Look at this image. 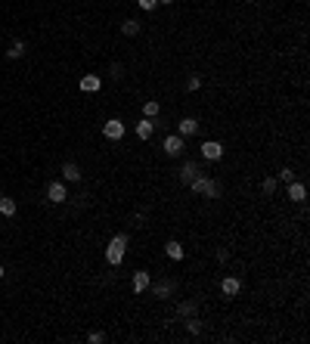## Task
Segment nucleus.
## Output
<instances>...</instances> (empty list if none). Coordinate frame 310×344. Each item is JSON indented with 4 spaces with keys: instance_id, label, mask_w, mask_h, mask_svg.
Listing matches in <instances>:
<instances>
[{
    "instance_id": "nucleus-21",
    "label": "nucleus",
    "mask_w": 310,
    "mask_h": 344,
    "mask_svg": "<svg viewBox=\"0 0 310 344\" xmlns=\"http://www.w3.org/2000/svg\"><path fill=\"white\" fill-rule=\"evenodd\" d=\"M177 313L180 316H196V304H192V301H183V304L177 307Z\"/></svg>"
},
{
    "instance_id": "nucleus-5",
    "label": "nucleus",
    "mask_w": 310,
    "mask_h": 344,
    "mask_svg": "<svg viewBox=\"0 0 310 344\" xmlns=\"http://www.w3.org/2000/svg\"><path fill=\"white\" fill-rule=\"evenodd\" d=\"M103 133L109 140H121L124 137V121L121 118H109L106 124H103Z\"/></svg>"
},
{
    "instance_id": "nucleus-25",
    "label": "nucleus",
    "mask_w": 310,
    "mask_h": 344,
    "mask_svg": "<svg viewBox=\"0 0 310 344\" xmlns=\"http://www.w3.org/2000/svg\"><path fill=\"white\" fill-rule=\"evenodd\" d=\"M279 180H286V183H292V180H295V174H292V167H282V171H279Z\"/></svg>"
},
{
    "instance_id": "nucleus-9",
    "label": "nucleus",
    "mask_w": 310,
    "mask_h": 344,
    "mask_svg": "<svg viewBox=\"0 0 310 344\" xmlns=\"http://www.w3.org/2000/svg\"><path fill=\"white\" fill-rule=\"evenodd\" d=\"M177 133H180V137H192V133H199V121L196 118H180Z\"/></svg>"
},
{
    "instance_id": "nucleus-10",
    "label": "nucleus",
    "mask_w": 310,
    "mask_h": 344,
    "mask_svg": "<svg viewBox=\"0 0 310 344\" xmlns=\"http://www.w3.org/2000/svg\"><path fill=\"white\" fill-rule=\"evenodd\" d=\"M192 177H199V164H196V162H183V167H180V180L189 186Z\"/></svg>"
},
{
    "instance_id": "nucleus-18",
    "label": "nucleus",
    "mask_w": 310,
    "mask_h": 344,
    "mask_svg": "<svg viewBox=\"0 0 310 344\" xmlns=\"http://www.w3.org/2000/svg\"><path fill=\"white\" fill-rule=\"evenodd\" d=\"M158 112H162V106H158L155 99H146V103H143V115H146V118H155Z\"/></svg>"
},
{
    "instance_id": "nucleus-29",
    "label": "nucleus",
    "mask_w": 310,
    "mask_h": 344,
    "mask_svg": "<svg viewBox=\"0 0 310 344\" xmlns=\"http://www.w3.org/2000/svg\"><path fill=\"white\" fill-rule=\"evenodd\" d=\"M0 279H3V267H0Z\"/></svg>"
},
{
    "instance_id": "nucleus-14",
    "label": "nucleus",
    "mask_w": 310,
    "mask_h": 344,
    "mask_svg": "<svg viewBox=\"0 0 310 344\" xmlns=\"http://www.w3.org/2000/svg\"><path fill=\"white\" fill-rule=\"evenodd\" d=\"M133 130H137V137H140V140H149V137H152V130H155V124H152V118H143Z\"/></svg>"
},
{
    "instance_id": "nucleus-13",
    "label": "nucleus",
    "mask_w": 310,
    "mask_h": 344,
    "mask_svg": "<svg viewBox=\"0 0 310 344\" xmlns=\"http://www.w3.org/2000/svg\"><path fill=\"white\" fill-rule=\"evenodd\" d=\"M62 177L69 180V183H78V180H81V167L74 164V162H65V164H62Z\"/></svg>"
},
{
    "instance_id": "nucleus-19",
    "label": "nucleus",
    "mask_w": 310,
    "mask_h": 344,
    "mask_svg": "<svg viewBox=\"0 0 310 344\" xmlns=\"http://www.w3.org/2000/svg\"><path fill=\"white\" fill-rule=\"evenodd\" d=\"M152 291H155L158 298H164V295H171V291H174V282H171V279H167V282H158Z\"/></svg>"
},
{
    "instance_id": "nucleus-7",
    "label": "nucleus",
    "mask_w": 310,
    "mask_h": 344,
    "mask_svg": "<svg viewBox=\"0 0 310 344\" xmlns=\"http://www.w3.org/2000/svg\"><path fill=\"white\" fill-rule=\"evenodd\" d=\"M99 87H103V78H99V74H84V78H81V90H84V93H99Z\"/></svg>"
},
{
    "instance_id": "nucleus-8",
    "label": "nucleus",
    "mask_w": 310,
    "mask_h": 344,
    "mask_svg": "<svg viewBox=\"0 0 310 344\" xmlns=\"http://www.w3.org/2000/svg\"><path fill=\"white\" fill-rule=\"evenodd\" d=\"M289 199L301 205V202L307 199V186H304V183H298V180H292V183H289Z\"/></svg>"
},
{
    "instance_id": "nucleus-15",
    "label": "nucleus",
    "mask_w": 310,
    "mask_h": 344,
    "mask_svg": "<svg viewBox=\"0 0 310 344\" xmlns=\"http://www.w3.org/2000/svg\"><path fill=\"white\" fill-rule=\"evenodd\" d=\"M164 248H167V257H171V261H183V245H180V242H174V239H171Z\"/></svg>"
},
{
    "instance_id": "nucleus-22",
    "label": "nucleus",
    "mask_w": 310,
    "mask_h": 344,
    "mask_svg": "<svg viewBox=\"0 0 310 344\" xmlns=\"http://www.w3.org/2000/svg\"><path fill=\"white\" fill-rule=\"evenodd\" d=\"M186 90L192 93V90H202V78L199 74H189V81H186Z\"/></svg>"
},
{
    "instance_id": "nucleus-3",
    "label": "nucleus",
    "mask_w": 310,
    "mask_h": 344,
    "mask_svg": "<svg viewBox=\"0 0 310 344\" xmlns=\"http://www.w3.org/2000/svg\"><path fill=\"white\" fill-rule=\"evenodd\" d=\"M202 158L205 162H220L223 158V143H217V140L202 143Z\"/></svg>"
},
{
    "instance_id": "nucleus-26",
    "label": "nucleus",
    "mask_w": 310,
    "mask_h": 344,
    "mask_svg": "<svg viewBox=\"0 0 310 344\" xmlns=\"http://www.w3.org/2000/svg\"><path fill=\"white\" fill-rule=\"evenodd\" d=\"M137 3L143 6V10H155V6H158V0H137Z\"/></svg>"
},
{
    "instance_id": "nucleus-20",
    "label": "nucleus",
    "mask_w": 310,
    "mask_h": 344,
    "mask_svg": "<svg viewBox=\"0 0 310 344\" xmlns=\"http://www.w3.org/2000/svg\"><path fill=\"white\" fill-rule=\"evenodd\" d=\"M6 56H10V59H19V56H25V44H22V40H16V44L6 50Z\"/></svg>"
},
{
    "instance_id": "nucleus-6",
    "label": "nucleus",
    "mask_w": 310,
    "mask_h": 344,
    "mask_svg": "<svg viewBox=\"0 0 310 344\" xmlns=\"http://www.w3.org/2000/svg\"><path fill=\"white\" fill-rule=\"evenodd\" d=\"M47 199H50L53 205H62L65 199H69V192H65V183H50V186H47Z\"/></svg>"
},
{
    "instance_id": "nucleus-4",
    "label": "nucleus",
    "mask_w": 310,
    "mask_h": 344,
    "mask_svg": "<svg viewBox=\"0 0 310 344\" xmlns=\"http://www.w3.org/2000/svg\"><path fill=\"white\" fill-rule=\"evenodd\" d=\"M164 152H167V158H177V155H183V137L180 133H174V137H164Z\"/></svg>"
},
{
    "instance_id": "nucleus-1",
    "label": "nucleus",
    "mask_w": 310,
    "mask_h": 344,
    "mask_svg": "<svg viewBox=\"0 0 310 344\" xmlns=\"http://www.w3.org/2000/svg\"><path fill=\"white\" fill-rule=\"evenodd\" d=\"M124 251H128V233H118V236H112L109 245H106V261L112 267H118L124 261Z\"/></svg>"
},
{
    "instance_id": "nucleus-12",
    "label": "nucleus",
    "mask_w": 310,
    "mask_h": 344,
    "mask_svg": "<svg viewBox=\"0 0 310 344\" xmlns=\"http://www.w3.org/2000/svg\"><path fill=\"white\" fill-rule=\"evenodd\" d=\"M239 289H242V282L236 279V276H227V279L220 282V291H223V295H230V298L239 295Z\"/></svg>"
},
{
    "instance_id": "nucleus-11",
    "label": "nucleus",
    "mask_w": 310,
    "mask_h": 344,
    "mask_svg": "<svg viewBox=\"0 0 310 344\" xmlns=\"http://www.w3.org/2000/svg\"><path fill=\"white\" fill-rule=\"evenodd\" d=\"M146 289H149V273H146V270H137V273H133V291H137V295H143Z\"/></svg>"
},
{
    "instance_id": "nucleus-27",
    "label": "nucleus",
    "mask_w": 310,
    "mask_h": 344,
    "mask_svg": "<svg viewBox=\"0 0 310 344\" xmlns=\"http://www.w3.org/2000/svg\"><path fill=\"white\" fill-rule=\"evenodd\" d=\"M90 341L99 344V341H106V335H103V332H90Z\"/></svg>"
},
{
    "instance_id": "nucleus-24",
    "label": "nucleus",
    "mask_w": 310,
    "mask_h": 344,
    "mask_svg": "<svg viewBox=\"0 0 310 344\" xmlns=\"http://www.w3.org/2000/svg\"><path fill=\"white\" fill-rule=\"evenodd\" d=\"M199 329H202V326H199V320H196V316H189V320H186V332H189V335H199Z\"/></svg>"
},
{
    "instance_id": "nucleus-16",
    "label": "nucleus",
    "mask_w": 310,
    "mask_h": 344,
    "mask_svg": "<svg viewBox=\"0 0 310 344\" xmlns=\"http://www.w3.org/2000/svg\"><path fill=\"white\" fill-rule=\"evenodd\" d=\"M121 31L128 37H133V35H140V22L137 19H124V25H121Z\"/></svg>"
},
{
    "instance_id": "nucleus-28",
    "label": "nucleus",
    "mask_w": 310,
    "mask_h": 344,
    "mask_svg": "<svg viewBox=\"0 0 310 344\" xmlns=\"http://www.w3.org/2000/svg\"><path fill=\"white\" fill-rule=\"evenodd\" d=\"M158 3H174V0H158Z\"/></svg>"
},
{
    "instance_id": "nucleus-17",
    "label": "nucleus",
    "mask_w": 310,
    "mask_h": 344,
    "mask_svg": "<svg viewBox=\"0 0 310 344\" xmlns=\"http://www.w3.org/2000/svg\"><path fill=\"white\" fill-rule=\"evenodd\" d=\"M0 214H3V217H13V214H16V202H13V199H3V196H0Z\"/></svg>"
},
{
    "instance_id": "nucleus-23",
    "label": "nucleus",
    "mask_w": 310,
    "mask_h": 344,
    "mask_svg": "<svg viewBox=\"0 0 310 344\" xmlns=\"http://www.w3.org/2000/svg\"><path fill=\"white\" fill-rule=\"evenodd\" d=\"M261 189L267 192V196H273V192H276V177H267V180L261 183Z\"/></svg>"
},
{
    "instance_id": "nucleus-2",
    "label": "nucleus",
    "mask_w": 310,
    "mask_h": 344,
    "mask_svg": "<svg viewBox=\"0 0 310 344\" xmlns=\"http://www.w3.org/2000/svg\"><path fill=\"white\" fill-rule=\"evenodd\" d=\"M192 192H199V196H208V199H217L220 196V186L211 180V177H205V174H199V177H192Z\"/></svg>"
}]
</instances>
